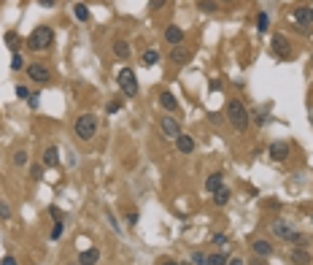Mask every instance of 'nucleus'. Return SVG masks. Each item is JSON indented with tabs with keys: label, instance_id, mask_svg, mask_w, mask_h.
I'll list each match as a JSON object with an SVG mask.
<instances>
[{
	"label": "nucleus",
	"instance_id": "nucleus-28",
	"mask_svg": "<svg viewBox=\"0 0 313 265\" xmlns=\"http://www.w3.org/2000/svg\"><path fill=\"white\" fill-rule=\"evenodd\" d=\"M230 263V257H227L224 252H219V254H211L208 257V265H227Z\"/></svg>",
	"mask_w": 313,
	"mask_h": 265
},
{
	"label": "nucleus",
	"instance_id": "nucleus-9",
	"mask_svg": "<svg viewBox=\"0 0 313 265\" xmlns=\"http://www.w3.org/2000/svg\"><path fill=\"white\" fill-rule=\"evenodd\" d=\"M294 22L300 24V30H311V24H313V8H308V6L294 8Z\"/></svg>",
	"mask_w": 313,
	"mask_h": 265
},
{
	"label": "nucleus",
	"instance_id": "nucleus-3",
	"mask_svg": "<svg viewBox=\"0 0 313 265\" xmlns=\"http://www.w3.org/2000/svg\"><path fill=\"white\" fill-rule=\"evenodd\" d=\"M76 136L81 138V141H92L95 133H98V119L92 114H81V117L76 119Z\"/></svg>",
	"mask_w": 313,
	"mask_h": 265
},
{
	"label": "nucleus",
	"instance_id": "nucleus-14",
	"mask_svg": "<svg viewBox=\"0 0 313 265\" xmlns=\"http://www.w3.org/2000/svg\"><path fill=\"white\" fill-rule=\"evenodd\" d=\"M176 146H178L181 154H192V152H195V138L186 136V133H181V136L176 138Z\"/></svg>",
	"mask_w": 313,
	"mask_h": 265
},
{
	"label": "nucleus",
	"instance_id": "nucleus-4",
	"mask_svg": "<svg viewBox=\"0 0 313 265\" xmlns=\"http://www.w3.org/2000/svg\"><path fill=\"white\" fill-rule=\"evenodd\" d=\"M116 82L122 87L124 98H135V95H138V79H135L133 68H122V71L116 73Z\"/></svg>",
	"mask_w": 313,
	"mask_h": 265
},
{
	"label": "nucleus",
	"instance_id": "nucleus-22",
	"mask_svg": "<svg viewBox=\"0 0 313 265\" xmlns=\"http://www.w3.org/2000/svg\"><path fill=\"white\" fill-rule=\"evenodd\" d=\"M3 41H6V46L11 49L14 54L19 52V36H17V33H14V30H8V33H6V38H3Z\"/></svg>",
	"mask_w": 313,
	"mask_h": 265
},
{
	"label": "nucleus",
	"instance_id": "nucleus-8",
	"mask_svg": "<svg viewBox=\"0 0 313 265\" xmlns=\"http://www.w3.org/2000/svg\"><path fill=\"white\" fill-rule=\"evenodd\" d=\"M192 54H195V52H192L189 46L178 43V46H173V49H170V62H173V65H186V62L192 60Z\"/></svg>",
	"mask_w": 313,
	"mask_h": 265
},
{
	"label": "nucleus",
	"instance_id": "nucleus-6",
	"mask_svg": "<svg viewBox=\"0 0 313 265\" xmlns=\"http://www.w3.org/2000/svg\"><path fill=\"white\" fill-rule=\"evenodd\" d=\"M27 76L33 79L35 84H46L49 79H52V71H49L43 62H33V65H27Z\"/></svg>",
	"mask_w": 313,
	"mask_h": 265
},
{
	"label": "nucleus",
	"instance_id": "nucleus-1",
	"mask_svg": "<svg viewBox=\"0 0 313 265\" xmlns=\"http://www.w3.org/2000/svg\"><path fill=\"white\" fill-rule=\"evenodd\" d=\"M227 119H230V124L238 130V133L249 130V108L243 106V101H238V98H230V101H227Z\"/></svg>",
	"mask_w": 313,
	"mask_h": 265
},
{
	"label": "nucleus",
	"instance_id": "nucleus-33",
	"mask_svg": "<svg viewBox=\"0 0 313 265\" xmlns=\"http://www.w3.org/2000/svg\"><path fill=\"white\" fill-rule=\"evenodd\" d=\"M227 241H230V238H227V233H216V236L211 238V244H214V246H224Z\"/></svg>",
	"mask_w": 313,
	"mask_h": 265
},
{
	"label": "nucleus",
	"instance_id": "nucleus-23",
	"mask_svg": "<svg viewBox=\"0 0 313 265\" xmlns=\"http://www.w3.org/2000/svg\"><path fill=\"white\" fill-rule=\"evenodd\" d=\"M286 241H289L292 246H308V238L302 236V233H297V230H292V236L286 238Z\"/></svg>",
	"mask_w": 313,
	"mask_h": 265
},
{
	"label": "nucleus",
	"instance_id": "nucleus-41",
	"mask_svg": "<svg viewBox=\"0 0 313 265\" xmlns=\"http://www.w3.org/2000/svg\"><path fill=\"white\" fill-rule=\"evenodd\" d=\"M127 222L135 227V222H138V211H130V214H127Z\"/></svg>",
	"mask_w": 313,
	"mask_h": 265
},
{
	"label": "nucleus",
	"instance_id": "nucleus-35",
	"mask_svg": "<svg viewBox=\"0 0 313 265\" xmlns=\"http://www.w3.org/2000/svg\"><path fill=\"white\" fill-rule=\"evenodd\" d=\"M122 106H124L122 101H111L108 106H105V111H108V114H116V111H122Z\"/></svg>",
	"mask_w": 313,
	"mask_h": 265
},
{
	"label": "nucleus",
	"instance_id": "nucleus-43",
	"mask_svg": "<svg viewBox=\"0 0 313 265\" xmlns=\"http://www.w3.org/2000/svg\"><path fill=\"white\" fill-rule=\"evenodd\" d=\"M219 89H221V82H219V79H214V82H211V92H219Z\"/></svg>",
	"mask_w": 313,
	"mask_h": 265
},
{
	"label": "nucleus",
	"instance_id": "nucleus-39",
	"mask_svg": "<svg viewBox=\"0 0 313 265\" xmlns=\"http://www.w3.org/2000/svg\"><path fill=\"white\" fill-rule=\"evenodd\" d=\"M49 214L54 217V222H62V211H59L57 206H52V208H49Z\"/></svg>",
	"mask_w": 313,
	"mask_h": 265
},
{
	"label": "nucleus",
	"instance_id": "nucleus-31",
	"mask_svg": "<svg viewBox=\"0 0 313 265\" xmlns=\"http://www.w3.org/2000/svg\"><path fill=\"white\" fill-rule=\"evenodd\" d=\"M256 27H259V30H262V33H265V30H267V27H270V17H267V14H265V11H262V14H259V17H256Z\"/></svg>",
	"mask_w": 313,
	"mask_h": 265
},
{
	"label": "nucleus",
	"instance_id": "nucleus-17",
	"mask_svg": "<svg viewBox=\"0 0 313 265\" xmlns=\"http://www.w3.org/2000/svg\"><path fill=\"white\" fill-rule=\"evenodd\" d=\"M43 165H46V168H57L59 165V149L57 146H49L46 152H43Z\"/></svg>",
	"mask_w": 313,
	"mask_h": 265
},
{
	"label": "nucleus",
	"instance_id": "nucleus-19",
	"mask_svg": "<svg viewBox=\"0 0 313 265\" xmlns=\"http://www.w3.org/2000/svg\"><path fill=\"white\" fill-rule=\"evenodd\" d=\"M292 230H294V227H292L289 222H281V219H278V222H273V233H275L278 238H284V241L292 236Z\"/></svg>",
	"mask_w": 313,
	"mask_h": 265
},
{
	"label": "nucleus",
	"instance_id": "nucleus-27",
	"mask_svg": "<svg viewBox=\"0 0 313 265\" xmlns=\"http://www.w3.org/2000/svg\"><path fill=\"white\" fill-rule=\"evenodd\" d=\"M14 89H17V98H19V101H30V98H33V92L27 89V84H17Z\"/></svg>",
	"mask_w": 313,
	"mask_h": 265
},
{
	"label": "nucleus",
	"instance_id": "nucleus-45",
	"mask_svg": "<svg viewBox=\"0 0 313 265\" xmlns=\"http://www.w3.org/2000/svg\"><path fill=\"white\" fill-rule=\"evenodd\" d=\"M38 3H41L43 8H49V6H54V0H38Z\"/></svg>",
	"mask_w": 313,
	"mask_h": 265
},
{
	"label": "nucleus",
	"instance_id": "nucleus-36",
	"mask_svg": "<svg viewBox=\"0 0 313 265\" xmlns=\"http://www.w3.org/2000/svg\"><path fill=\"white\" fill-rule=\"evenodd\" d=\"M192 263H195V265H208V257H205L203 252H195V254H192Z\"/></svg>",
	"mask_w": 313,
	"mask_h": 265
},
{
	"label": "nucleus",
	"instance_id": "nucleus-13",
	"mask_svg": "<svg viewBox=\"0 0 313 265\" xmlns=\"http://www.w3.org/2000/svg\"><path fill=\"white\" fill-rule=\"evenodd\" d=\"M292 263L294 265H311V252H308V246H294L292 249Z\"/></svg>",
	"mask_w": 313,
	"mask_h": 265
},
{
	"label": "nucleus",
	"instance_id": "nucleus-46",
	"mask_svg": "<svg viewBox=\"0 0 313 265\" xmlns=\"http://www.w3.org/2000/svg\"><path fill=\"white\" fill-rule=\"evenodd\" d=\"M230 265H243V260H238V257H232V260H230Z\"/></svg>",
	"mask_w": 313,
	"mask_h": 265
},
{
	"label": "nucleus",
	"instance_id": "nucleus-29",
	"mask_svg": "<svg viewBox=\"0 0 313 265\" xmlns=\"http://www.w3.org/2000/svg\"><path fill=\"white\" fill-rule=\"evenodd\" d=\"M14 217V211H11V206H8L6 201H0V219H3V222H8V219Z\"/></svg>",
	"mask_w": 313,
	"mask_h": 265
},
{
	"label": "nucleus",
	"instance_id": "nucleus-2",
	"mask_svg": "<svg viewBox=\"0 0 313 265\" xmlns=\"http://www.w3.org/2000/svg\"><path fill=\"white\" fill-rule=\"evenodd\" d=\"M52 43H54V30L49 27V24L35 27L33 33H30V38H27V49H33V52H46Z\"/></svg>",
	"mask_w": 313,
	"mask_h": 265
},
{
	"label": "nucleus",
	"instance_id": "nucleus-40",
	"mask_svg": "<svg viewBox=\"0 0 313 265\" xmlns=\"http://www.w3.org/2000/svg\"><path fill=\"white\" fill-rule=\"evenodd\" d=\"M0 265H19V263H17V257H11V254H6V257L0 260Z\"/></svg>",
	"mask_w": 313,
	"mask_h": 265
},
{
	"label": "nucleus",
	"instance_id": "nucleus-7",
	"mask_svg": "<svg viewBox=\"0 0 313 265\" xmlns=\"http://www.w3.org/2000/svg\"><path fill=\"white\" fill-rule=\"evenodd\" d=\"M292 146L286 141H273L270 146H267V154H270V160H275V163H284L286 157H289Z\"/></svg>",
	"mask_w": 313,
	"mask_h": 265
},
{
	"label": "nucleus",
	"instance_id": "nucleus-5",
	"mask_svg": "<svg viewBox=\"0 0 313 265\" xmlns=\"http://www.w3.org/2000/svg\"><path fill=\"white\" fill-rule=\"evenodd\" d=\"M159 130H162V136H165V138H173V141L181 136V124H178V119L170 117V114L159 119Z\"/></svg>",
	"mask_w": 313,
	"mask_h": 265
},
{
	"label": "nucleus",
	"instance_id": "nucleus-37",
	"mask_svg": "<svg viewBox=\"0 0 313 265\" xmlns=\"http://www.w3.org/2000/svg\"><path fill=\"white\" fill-rule=\"evenodd\" d=\"M165 6H168V0H149L151 11H159V8H165Z\"/></svg>",
	"mask_w": 313,
	"mask_h": 265
},
{
	"label": "nucleus",
	"instance_id": "nucleus-12",
	"mask_svg": "<svg viewBox=\"0 0 313 265\" xmlns=\"http://www.w3.org/2000/svg\"><path fill=\"white\" fill-rule=\"evenodd\" d=\"M251 249H254L256 257H265V260L273 254V244L265 241V238H256V241H251Z\"/></svg>",
	"mask_w": 313,
	"mask_h": 265
},
{
	"label": "nucleus",
	"instance_id": "nucleus-30",
	"mask_svg": "<svg viewBox=\"0 0 313 265\" xmlns=\"http://www.w3.org/2000/svg\"><path fill=\"white\" fill-rule=\"evenodd\" d=\"M197 6H200V11H205V14H214L216 11V3H214V0H197Z\"/></svg>",
	"mask_w": 313,
	"mask_h": 265
},
{
	"label": "nucleus",
	"instance_id": "nucleus-15",
	"mask_svg": "<svg viewBox=\"0 0 313 265\" xmlns=\"http://www.w3.org/2000/svg\"><path fill=\"white\" fill-rule=\"evenodd\" d=\"M159 106H162L165 111H178V101H176L173 92H168V89L159 92Z\"/></svg>",
	"mask_w": 313,
	"mask_h": 265
},
{
	"label": "nucleus",
	"instance_id": "nucleus-25",
	"mask_svg": "<svg viewBox=\"0 0 313 265\" xmlns=\"http://www.w3.org/2000/svg\"><path fill=\"white\" fill-rule=\"evenodd\" d=\"M73 14H76V19H78V22H87V19H89V8L84 6V3H76Z\"/></svg>",
	"mask_w": 313,
	"mask_h": 265
},
{
	"label": "nucleus",
	"instance_id": "nucleus-32",
	"mask_svg": "<svg viewBox=\"0 0 313 265\" xmlns=\"http://www.w3.org/2000/svg\"><path fill=\"white\" fill-rule=\"evenodd\" d=\"M11 71H24V60H22V54H14V60H11Z\"/></svg>",
	"mask_w": 313,
	"mask_h": 265
},
{
	"label": "nucleus",
	"instance_id": "nucleus-10",
	"mask_svg": "<svg viewBox=\"0 0 313 265\" xmlns=\"http://www.w3.org/2000/svg\"><path fill=\"white\" fill-rule=\"evenodd\" d=\"M165 41H168L170 46L184 43V30H181L178 24H168V27H165Z\"/></svg>",
	"mask_w": 313,
	"mask_h": 265
},
{
	"label": "nucleus",
	"instance_id": "nucleus-11",
	"mask_svg": "<svg viewBox=\"0 0 313 265\" xmlns=\"http://www.w3.org/2000/svg\"><path fill=\"white\" fill-rule=\"evenodd\" d=\"M273 49H275V54H278V57H286L289 60L292 57V52H289V41H286V36H273Z\"/></svg>",
	"mask_w": 313,
	"mask_h": 265
},
{
	"label": "nucleus",
	"instance_id": "nucleus-21",
	"mask_svg": "<svg viewBox=\"0 0 313 265\" xmlns=\"http://www.w3.org/2000/svg\"><path fill=\"white\" fill-rule=\"evenodd\" d=\"M114 57L116 60H127L130 57V43L127 41H114Z\"/></svg>",
	"mask_w": 313,
	"mask_h": 265
},
{
	"label": "nucleus",
	"instance_id": "nucleus-24",
	"mask_svg": "<svg viewBox=\"0 0 313 265\" xmlns=\"http://www.w3.org/2000/svg\"><path fill=\"white\" fill-rule=\"evenodd\" d=\"M140 60H143V65H154V62H159V52L156 49H146Z\"/></svg>",
	"mask_w": 313,
	"mask_h": 265
},
{
	"label": "nucleus",
	"instance_id": "nucleus-18",
	"mask_svg": "<svg viewBox=\"0 0 313 265\" xmlns=\"http://www.w3.org/2000/svg\"><path fill=\"white\" fill-rule=\"evenodd\" d=\"M219 187H224V173H211L208 179H205V189H208V192H216V189Z\"/></svg>",
	"mask_w": 313,
	"mask_h": 265
},
{
	"label": "nucleus",
	"instance_id": "nucleus-38",
	"mask_svg": "<svg viewBox=\"0 0 313 265\" xmlns=\"http://www.w3.org/2000/svg\"><path fill=\"white\" fill-rule=\"evenodd\" d=\"M59 236H62V222H54V230H52V241H57Z\"/></svg>",
	"mask_w": 313,
	"mask_h": 265
},
{
	"label": "nucleus",
	"instance_id": "nucleus-26",
	"mask_svg": "<svg viewBox=\"0 0 313 265\" xmlns=\"http://www.w3.org/2000/svg\"><path fill=\"white\" fill-rule=\"evenodd\" d=\"M27 163H30V157H27V152H24V149L14 152V165H17V168H24Z\"/></svg>",
	"mask_w": 313,
	"mask_h": 265
},
{
	"label": "nucleus",
	"instance_id": "nucleus-16",
	"mask_svg": "<svg viewBox=\"0 0 313 265\" xmlns=\"http://www.w3.org/2000/svg\"><path fill=\"white\" fill-rule=\"evenodd\" d=\"M100 260V249H84L81 254H78V265H98Z\"/></svg>",
	"mask_w": 313,
	"mask_h": 265
},
{
	"label": "nucleus",
	"instance_id": "nucleus-20",
	"mask_svg": "<svg viewBox=\"0 0 313 265\" xmlns=\"http://www.w3.org/2000/svg\"><path fill=\"white\" fill-rule=\"evenodd\" d=\"M230 198H232V192H230V189H227V187H219V189H216V192H214V203H216V206H227V203H230Z\"/></svg>",
	"mask_w": 313,
	"mask_h": 265
},
{
	"label": "nucleus",
	"instance_id": "nucleus-34",
	"mask_svg": "<svg viewBox=\"0 0 313 265\" xmlns=\"http://www.w3.org/2000/svg\"><path fill=\"white\" fill-rule=\"evenodd\" d=\"M30 176L38 182V179H43V165H30Z\"/></svg>",
	"mask_w": 313,
	"mask_h": 265
},
{
	"label": "nucleus",
	"instance_id": "nucleus-44",
	"mask_svg": "<svg viewBox=\"0 0 313 265\" xmlns=\"http://www.w3.org/2000/svg\"><path fill=\"white\" fill-rule=\"evenodd\" d=\"M159 265H181V263H176V260H170V257H165V260H159Z\"/></svg>",
	"mask_w": 313,
	"mask_h": 265
},
{
	"label": "nucleus",
	"instance_id": "nucleus-42",
	"mask_svg": "<svg viewBox=\"0 0 313 265\" xmlns=\"http://www.w3.org/2000/svg\"><path fill=\"white\" fill-rule=\"evenodd\" d=\"M249 265H267V263H265V257H251Z\"/></svg>",
	"mask_w": 313,
	"mask_h": 265
}]
</instances>
